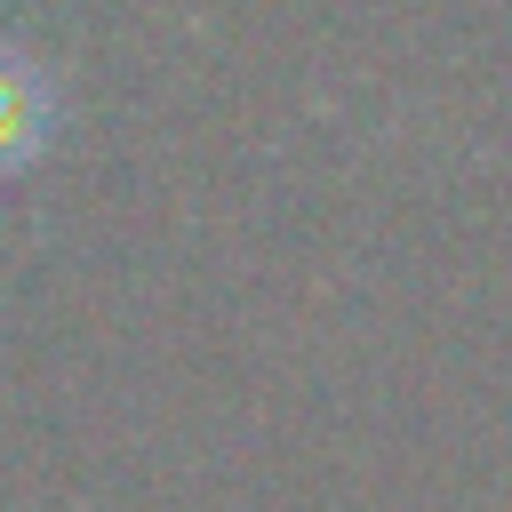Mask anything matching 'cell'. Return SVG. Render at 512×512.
<instances>
[{
	"label": "cell",
	"mask_w": 512,
	"mask_h": 512,
	"mask_svg": "<svg viewBox=\"0 0 512 512\" xmlns=\"http://www.w3.org/2000/svg\"><path fill=\"white\" fill-rule=\"evenodd\" d=\"M56 128V88L24 48H0V176L32 168Z\"/></svg>",
	"instance_id": "obj_1"
}]
</instances>
